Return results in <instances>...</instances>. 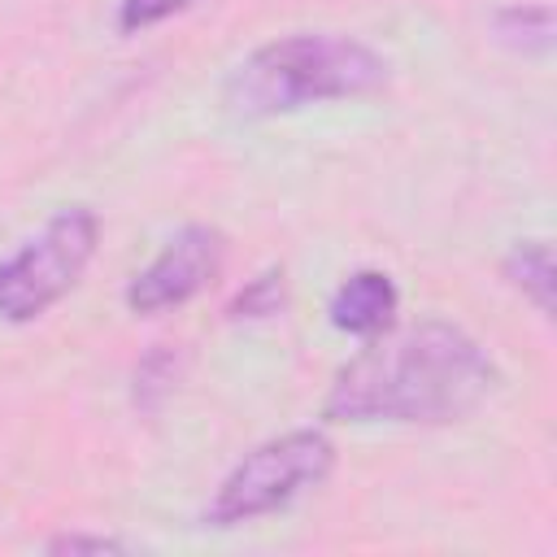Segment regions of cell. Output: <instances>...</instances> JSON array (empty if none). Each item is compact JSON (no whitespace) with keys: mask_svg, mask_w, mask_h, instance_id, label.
<instances>
[{"mask_svg":"<svg viewBox=\"0 0 557 557\" xmlns=\"http://www.w3.org/2000/svg\"><path fill=\"white\" fill-rule=\"evenodd\" d=\"M500 387L487 348L448 318H426L370 339L322 400L326 422H400L444 426L470 418Z\"/></svg>","mask_w":557,"mask_h":557,"instance_id":"1","label":"cell"},{"mask_svg":"<svg viewBox=\"0 0 557 557\" xmlns=\"http://www.w3.org/2000/svg\"><path fill=\"white\" fill-rule=\"evenodd\" d=\"M387 57L357 35L300 30L252 48L226 78V109L235 117H278L309 104L361 100L387 87Z\"/></svg>","mask_w":557,"mask_h":557,"instance_id":"2","label":"cell"},{"mask_svg":"<svg viewBox=\"0 0 557 557\" xmlns=\"http://www.w3.org/2000/svg\"><path fill=\"white\" fill-rule=\"evenodd\" d=\"M331 470H335V444L326 431H318V426L283 431V435L257 444L252 453H244L226 470L213 500L205 505V522L209 527H244L265 513H278L292 500H300L305 492L322 487L331 479Z\"/></svg>","mask_w":557,"mask_h":557,"instance_id":"3","label":"cell"},{"mask_svg":"<svg viewBox=\"0 0 557 557\" xmlns=\"http://www.w3.org/2000/svg\"><path fill=\"white\" fill-rule=\"evenodd\" d=\"M100 244V218L87 205L57 209L39 235H30L13 257L0 261V322H35L61 296L78 287Z\"/></svg>","mask_w":557,"mask_h":557,"instance_id":"4","label":"cell"},{"mask_svg":"<svg viewBox=\"0 0 557 557\" xmlns=\"http://www.w3.org/2000/svg\"><path fill=\"white\" fill-rule=\"evenodd\" d=\"M226 261V235L209 222H191L165 239V248L126 283L122 300L131 313H165L200 296Z\"/></svg>","mask_w":557,"mask_h":557,"instance_id":"5","label":"cell"},{"mask_svg":"<svg viewBox=\"0 0 557 557\" xmlns=\"http://www.w3.org/2000/svg\"><path fill=\"white\" fill-rule=\"evenodd\" d=\"M400 313V292L392 283V274L383 270H352L326 305V318L335 331L357 335V339H379L396 326Z\"/></svg>","mask_w":557,"mask_h":557,"instance_id":"6","label":"cell"},{"mask_svg":"<svg viewBox=\"0 0 557 557\" xmlns=\"http://www.w3.org/2000/svg\"><path fill=\"white\" fill-rule=\"evenodd\" d=\"M500 274L513 292H522V300H531L544 318H553V287H557V274H553V248L548 239H518L505 261H500Z\"/></svg>","mask_w":557,"mask_h":557,"instance_id":"7","label":"cell"},{"mask_svg":"<svg viewBox=\"0 0 557 557\" xmlns=\"http://www.w3.org/2000/svg\"><path fill=\"white\" fill-rule=\"evenodd\" d=\"M492 30L505 48L540 57L553 48V9L548 4H505L492 13Z\"/></svg>","mask_w":557,"mask_h":557,"instance_id":"8","label":"cell"},{"mask_svg":"<svg viewBox=\"0 0 557 557\" xmlns=\"http://www.w3.org/2000/svg\"><path fill=\"white\" fill-rule=\"evenodd\" d=\"M283 305H287V278H283V265H270L235 292V300L226 305V318L231 322H257V318L283 313Z\"/></svg>","mask_w":557,"mask_h":557,"instance_id":"9","label":"cell"},{"mask_svg":"<svg viewBox=\"0 0 557 557\" xmlns=\"http://www.w3.org/2000/svg\"><path fill=\"white\" fill-rule=\"evenodd\" d=\"M174 383H178V352H174L170 344H157V348L135 366V387H131V396H135V405H139L144 413H152V409H161V400L174 392Z\"/></svg>","mask_w":557,"mask_h":557,"instance_id":"10","label":"cell"},{"mask_svg":"<svg viewBox=\"0 0 557 557\" xmlns=\"http://www.w3.org/2000/svg\"><path fill=\"white\" fill-rule=\"evenodd\" d=\"M196 0H117V30L122 35H139L183 9H191Z\"/></svg>","mask_w":557,"mask_h":557,"instance_id":"11","label":"cell"},{"mask_svg":"<svg viewBox=\"0 0 557 557\" xmlns=\"http://www.w3.org/2000/svg\"><path fill=\"white\" fill-rule=\"evenodd\" d=\"M126 544L113 535H83V531H65L48 540V553H122Z\"/></svg>","mask_w":557,"mask_h":557,"instance_id":"12","label":"cell"}]
</instances>
